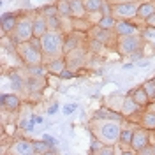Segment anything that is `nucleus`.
<instances>
[{"label":"nucleus","instance_id":"a211bd4d","mask_svg":"<svg viewBox=\"0 0 155 155\" xmlns=\"http://www.w3.org/2000/svg\"><path fill=\"white\" fill-rule=\"evenodd\" d=\"M44 64H46V67H48L49 74H55V76H60V74L67 69V60H65V57L53 58V60H48V62H44Z\"/></svg>","mask_w":155,"mask_h":155},{"label":"nucleus","instance_id":"cd10ccee","mask_svg":"<svg viewBox=\"0 0 155 155\" xmlns=\"http://www.w3.org/2000/svg\"><path fill=\"white\" fill-rule=\"evenodd\" d=\"M57 7H58V14L62 18H72V7H71L69 0H58Z\"/></svg>","mask_w":155,"mask_h":155},{"label":"nucleus","instance_id":"a19ab883","mask_svg":"<svg viewBox=\"0 0 155 155\" xmlns=\"http://www.w3.org/2000/svg\"><path fill=\"white\" fill-rule=\"evenodd\" d=\"M107 2L113 5V4H120V2H141V0H107Z\"/></svg>","mask_w":155,"mask_h":155},{"label":"nucleus","instance_id":"4c0bfd02","mask_svg":"<svg viewBox=\"0 0 155 155\" xmlns=\"http://www.w3.org/2000/svg\"><path fill=\"white\" fill-rule=\"evenodd\" d=\"M76 104L74 102H71V104H65L64 106V115H71V113H74V109H76Z\"/></svg>","mask_w":155,"mask_h":155},{"label":"nucleus","instance_id":"37998d69","mask_svg":"<svg viewBox=\"0 0 155 155\" xmlns=\"http://www.w3.org/2000/svg\"><path fill=\"white\" fill-rule=\"evenodd\" d=\"M34 124H42V116H34Z\"/></svg>","mask_w":155,"mask_h":155},{"label":"nucleus","instance_id":"393cba45","mask_svg":"<svg viewBox=\"0 0 155 155\" xmlns=\"http://www.w3.org/2000/svg\"><path fill=\"white\" fill-rule=\"evenodd\" d=\"M25 72H27V76L41 78V76H46V72H48V67H46V64H37V65H27V67H25Z\"/></svg>","mask_w":155,"mask_h":155},{"label":"nucleus","instance_id":"7c9ffc66","mask_svg":"<svg viewBox=\"0 0 155 155\" xmlns=\"http://www.w3.org/2000/svg\"><path fill=\"white\" fill-rule=\"evenodd\" d=\"M143 88L146 90V94H148V97H150V102H155V81L153 79L146 81L145 85H143Z\"/></svg>","mask_w":155,"mask_h":155},{"label":"nucleus","instance_id":"e433bc0d","mask_svg":"<svg viewBox=\"0 0 155 155\" xmlns=\"http://www.w3.org/2000/svg\"><path fill=\"white\" fill-rule=\"evenodd\" d=\"M76 76V74H74V71H71V69H65V71H64V72H62V74H60V76L58 78H62V79H71V78H74Z\"/></svg>","mask_w":155,"mask_h":155},{"label":"nucleus","instance_id":"c85d7f7f","mask_svg":"<svg viewBox=\"0 0 155 155\" xmlns=\"http://www.w3.org/2000/svg\"><path fill=\"white\" fill-rule=\"evenodd\" d=\"M48 27L49 30H57V32H64V18L57 14V16H49L48 18Z\"/></svg>","mask_w":155,"mask_h":155},{"label":"nucleus","instance_id":"1a4fd4ad","mask_svg":"<svg viewBox=\"0 0 155 155\" xmlns=\"http://www.w3.org/2000/svg\"><path fill=\"white\" fill-rule=\"evenodd\" d=\"M27 72H23V71H19V69H14V71H11V88H12V92H16V94H21V92H27V78L25 76Z\"/></svg>","mask_w":155,"mask_h":155},{"label":"nucleus","instance_id":"79ce46f5","mask_svg":"<svg viewBox=\"0 0 155 155\" xmlns=\"http://www.w3.org/2000/svg\"><path fill=\"white\" fill-rule=\"evenodd\" d=\"M44 141H46V143H48V145H53V146H55V143H57V141H55V139H51V137H48V136H46V137H44Z\"/></svg>","mask_w":155,"mask_h":155},{"label":"nucleus","instance_id":"b1692460","mask_svg":"<svg viewBox=\"0 0 155 155\" xmlns=\"http://www.w3.org/2000/svg\"><path fill=\"white\" fill-rule=\"evenodd\" d=\"M83 2H85V9L88 14H95V12L101 14V11L106 4V0H83Z\"/></svg>","mask_w":155,"mask_h":155},{"label":"nucleus","instance_id":"de8ad7c7","mask_svg":"<svg viewBox=\"0 0 155 155\" xmlns=\"http://www.w3.org/2000/svg\"><path fill=\"white\" fill-rule=\"evenodd\" d=\"M152 107H153V109H155V102H152Z\"/></svg>","mask_w":155,"mask_h":155},{"label":"nucleus","instance_id":"dca6fc26","mask_svg":"<svg viewBox=\"0 0 155 155\" xmlns=\"http://www.w3.org/2000/svg\"><path fill=\"white\" fill-rule=\"evenodd\" d=\"M48 30H49L48 18H46L44 14H41L39 11H35V16H34V37L41 39Z\"/></svg>","mask_w":155,"mask_h":155},{"label":"nucleus","instance_id":"2f4dec72","mask_svg":"<svg viewBox=\"0 0 155 155\" xmlns=\"http://www.w3.org/2000/svg\"><path fill=\"white\" fill-rule=\"evenodd\" d=\"M39 12L44 14L46 18H49V16H57L58 14V7H57V4H55V5H44V7L39 9Z\"/></svg>","mask_w":155,"mask_h":155},{"label":"nucleus","instance_id":"c9c22d12","mask_svg":"<svg viewBox=\"0 0 155 155\" xmlns=\"http://www.w3.org/2000/svg\"><path fill=\"white\" fill-rule=\"evenodd\" d=\"M141 34H143V37H145V39H155V28H153V25H150L148 28L141 30Z\"/></svg>","mask_w":155,"mask_h":155},{"label":"nucleus","instance_id":"4be33fe9","mask_svg":"<svg viewBox=\"0 0 155 155\" xmlns=\"http://www.w3.org/2000/svg\"><path fill=\"white\" fill-rule=\"evenodd\" d=\"M130 97H132L141 107H146V106L152 104V102H150V97H148V94H146V90L143 87H137V88H134V90H130Z\"/></svg>","mask_w":155,"mask_h":155},{"label":"nucleus","instance_id":"6ab92c4d","mask_svg":"<svg viewBox=\"0 0 155 155\" xmlns=\"http://www.w3.org/2000/svg\"><path fill=\"white\" fill-rule=\"evenodd\" d=\"M18 21H19V18L16 16V14H12V12H5V14H2L0 27H2V32H4V35H9L11 32L16 28Z\"/></svg>","mask_w":155,"mask_h":155},{"label":"nucleus","instance_id":"49530a36","mask_svg":"<svg viewBox=\"0 0 155 155\" xmlns=\"http://www.w3.org/2000/svg\"><path fill=\"white\" fill-rule=\"evenodd\" d=\"M152 145H153V155H155V141H153V143H152Z\"/></svg>","mask_w":155,"mask_h":155},{"label":"nucleus","instance_id":"f3484780","mask_svg":"<svg viewBox=\"0 0 155 155\" xmlns=\"http://www.w3.org/2000/svg\"><path fill=\"white\" fill-rule=\"evenodd\" d=\"M64 57H65V60H67V67L71 69V71L81 67V65L85 64V51H83L81 48L74 49V51H71V53L64 55Z\"/></svg>","mask_w":155,"mask_h":155},{"label":"nucleus","instance_id":"ddd939ff","mask_svg":"<svg viewBox=\"0 0 155 155\" xmlns=\"http://www.w3.org/2000/svg\"><path fill=\"white\" fill-rule=\"evenodd\" d=\"M0 106L2 109H5V111H18L19 106H21V99L19 95L14 92V94H2L0 95Z\"/></svg>","mask_w":155,"mask_h":155},{"label":"nucleus","instance_id":"6e6552de","mask_svg":"<svg viewBox=\"0 0 155 155\" xmlns=\"http://www.w3.org/2000/svg\"><path fill=\"white\" fill-rule=\"evenodd\" d=\"M11 155H34L35 153V146L32 139H16L9 146Z\"/></svg>","mask_w":155,"mask_h":155},{"label":"nucleus","instance_id":"ea45409f","mask_svg":"<svg viewBox=\"0 0 155 155\" xmlns=\"http://www.w3.org/2000/svg\"><path fill=\"white\" fill-rule=\"evenodd\" d=\"M57 111H58V102H55V104H51V107L48 109V113L49 115H55Z\"/></svg>","mask_w":155,"mask_h":155},{"label":"nucleus","instance_id":"bb28decb","mask_svg":"<svg viewBox=\"0 0 155 155\" xmlns=\"http://www.w3.org/2000/svg\"><path fill=\"white\" fill-rule=\"evenodd\" d=\"M71 7H72V18H85L87 9L83 0H71Z\"/></svg>","mask_w":155,"mask_h":155},{"label":"nucleus","instance_id":"2eb2a0df","mask_svg":"<svg viewBox=\"0 0 155 155\" xmlns=\"http://www.w3.org/2000/svg\"><path fill=\"white\" fill-rule=\"evenodd\" d=\"M153 14H155V0H141L136 18L141 19V21H148Z\"/></svg>","mask_w":155,"mask_h":155},{"label":"nucleus","instance_id":"aec40b11","mask_svg":"<svg viewBox=\"0 0 155 155\" xmlns=\"http://www.w3.org/2000/svg\"><path fill=\"white\" fill-rule=\"evenodd\" d=\"M94 25H95V23L90 21L88 18H71V28H72V32H83V34H88Z\"/></svg>","mask_w":155,"mask_h":155},{"label":"nucleus","instance_id":"20e7f679","mask_svg":"<svg viewBox=\"0 0 155 155\" xmlns=\"http://www.w3.org/2000/svg\"><path fill=\"white\" fill-rule=\"evenodd\" d=\"M34 16H35V12H32V14H25L23 18H19L16 28L7 35V37L11 39L12 44L18 46V44L27 42V41H30V39L34 37Z\"/></svg>","mask_w":155,"mask_h":155},{"label":"nucleus","instance_id":"c756f323","mask_svg":"<svg viewBox=\"0 0 155 155\" xmlns=\"http://www.w3.org/2000/svg\"><path fill=\"white\" fill-rule=\"evenodd\" d=\"M94 118H113V120H122L124 116H122V113L118 111V113H115L113 109L109 111L107 107H102L101 111H97L95 115H94Z\"/></svg>","mask_w":155,"mask_h":155},{"label":"nucleus","instance_id":"72a5a7b5","mask_svg":"<svg viewBox=\"0 0 155 155\" xmlns=\"http://www.w3.org/2000/svg\"><path fill=\"white\" fill-rule=\"evenodd\" d=\"M97 155H115V145H102Z\"/></svg>","mask_w":155,"mask_h":155},{"label":"nucleus","instance_id":"8fccbe9b","mask_svg":"<svg viewBox=\"0 0 155 155\" xmlns=\"http://www.w3.org/2000/svg\"><path fill=\"white\" fill-rule=\"evenodd\" d=\"M69 2H71V0H69Z\"/></svg>","mask_w":155,"mask_h":155},{"label":"nucleus","instance_id":"9b49d317","mask_svg":"<svg viewBox=\"0 0 155 155\" xmlns=\"http://www.w3.org/2000/svg\"><path fill=\"white\" fill-rule=\"evenodd\" d=\"M141 111H143V107L139 106L130 95L124 97V101H122V107H120V113H122L124 118H130V116L141 115Z\"/></svg>","mask_w":155,"mask_h":155},{"label":"nucleus","instance_id":"7ed1b4c3","mask_svg":"<svg viewBox=\"0 0 155 155\" xmlns=\"http://www.w3.org/2000/svg\"><path fill=\"white\" fill-rule=\"evenodd\" d=\"M64 41H65V34L64 32H57V30H48L41 37L44 62L58 58V57H64Z\"/></svg>","mask_w":155,"mask_h":155},{"label":"nucleus","instance_id":"f257e3e1","mask_svg":"<svg viewBox=\"0 0 155 155\" xmlns=\"http://www.w3.org/2000/svg\"><path fill=\"white\" fill-rule=\"evenodd\" d=\"M124 125L120 120L113 118H94L90 122V132L94 137H97L104 145H116L120 143V132Z\"/></svg>","mask_w":155,"mask_h":155},{"label":"nucleus","instance_id":"423d86ee","mask_svg":"<svg viewBox=\"0 0 155 155\" xmlns=\"http://www.w3.org/2000/svg\"><path fill=\"white\" fill-rule=\"evenodd\" d=\"M155 141V130H148L145 127H137L134 129V136H132V143H130V150L134 153H139L145 146L152 145Z\"/></svg>","mask_w":155,"mask_h":155},{"label":"nucleus","instance_id":"5701e85b","mask_svg":"<svg viewBox=\"0 0 155 155\" xmlns=\"http://www.w3.org/2000/svg\"><path fill=\"white\" fill-rule=\"evenodd\" d=\"M116 21H118V19H116L113 14H106V16H101V18L97 19L95 25L101 27V28H104V30H115Z\"/></svg>","mask_w":155,"mask_h":155},{"label":"nucleus","instance_id":"412c9836","mask_svg":"<svg viewBox=\"0 0 155 155\" xmlns=\"http://www.w3.org/2000/svg\"><path fill=\"white\" fill-rule=\"evenodd\" d=\"M139 125L148 129V130H155V109L141 111V115H139Z\"/></svg>","mask_w":155,"mask_h":155},{"label":"nucleus","instance_id":"58836bf2","mask_svg":"<svg viewBox=\"0 0 155 155\" xmlns=\"http://www.w3.org/2000/svg\"><path fill=\"white\" fill-rule=\"evenodd\" d=\"M137 155H153V145H148V146H145L141 152Z\"/></svg>","mask_w":155,"mask_h":155},{"label":"nucleus","instance_id":"473e14b6","mask_svg":"<svg viewBox=\"0 0 155 155\" xmlns=\"http://www.w3.org/2000/svg\"><path fill=\"white\" fill-rule=\"evenodd\" d=\"M34 146H35V153H49L51 150V146L46 141H34Z\"/></svg>","mask_w":155,"mask_h":155},{"label":"nucleus","instance_id":"f704fd0d","mask_svg":"<svg viewBox=\"0 0 155 155\" xmlns=\"http://www.w3.org/2000/svg\"><path fill=\"white\" fill-rule=\"evenodd\" d=\"M104 145V143H101L97 137H94L92 136V145H90V153H97L99 150H101V146Z\"/></svg>","mask_w":155,"mask_h":155},{"label":"nucleus","instance_id":"a878e982","mask_svg":"<svg viewBox=\"0 0 155 155\" xmlns=\"http://www.w3.org/2000/svg\"><path fill=\"white\" fill-rule=\"evenodd\" d=\"M132 136H134V129L132 127H124L122 132H120V145L124 146V148H130Z\"/></svg>","mask_w":155,"mask_h":155},{"label":"nucleus","instance_id":"c03bdc74","mask_svg":"<svg viewBox=\"0 0 155 155\" xmlns=\"http://www.w3.org/2000/svg\"><path fill=\"white\" fill-rule=\"evenodd\" d=\"M137 65H139V67H146V65H148V60H143V62H137Z\"/></svg>","mask_w":155,"mask_h":155},{"label":"nucleus","instance_id":"a18cd8bd","mask_svg":"<svg viewBox=\"0 0 155 155\" xmlns=\"http://www.w3.org/2000/svg\"><path fill=\"white\" fill-rule=\"evenodd\" d=\"M134 67V64H130V62H129V64H125V65H124V69H132Z\"/></svg>","mask_w":155,"mask_h":155},{"label":"nucleus","instance_id":"f8f14e48","mask_svg":"<svg viewBox=\"0 0 155 155\" xmlns=\"http://www.w3.org/2000/svg\"><path fill=\"white\" fill-rule=\"evenodd\" d=\"M48 87V81H46V76H28L27 78V92L30 95H39L44 92V88Z\"/></svg>","mask_w":155,"mask_h":155},{"label":"nucleus","instance_id":"09e8293b","mask_svg":"<svg viewBox=\"0 0 155 155\" xmlns=\"http://www.w3.org/2000/svg\"><path fill=\"white\" fill-rule=\"evenodd\" d=\"M152 79H153V81H155V76H153V78H152Z\"/></svg>","mask_w":155,"mask_h":155},{"label":"nucleus","instance_id":"f03ea898","mask_svg":"<svg viewBox=\"0 0 155 155\" xmlns=\"http://www.w3.org/2000/svg\"><path fill=\"white\" fill-rule=\"evenodd\" d=\"M16 53H18L21 64L27 65H37V64H44V53H42V46H41V39L32 37L27 42H21L16 46Z\"/></svg>","mask_w":155,"mask_h":155},{"label":"nucleus","instance_id":"39448f33","mask_svg":"<svg viewBox=\"0 0 155 155\" xmlns=\"http://www.w3.org/2000/svg\"><path fill=\"white\" fill-rule=\"evenodd\" d=\"M116 51L120 55H134V53H139L145 48V37L143 34H132V35H120L116 37V44H115Z\"/></svg>","mask_w":155,"mask_h":155},{"label":"nucleus","instance_id":"0eeeda50","mask_svg":"<svg viewBox=\"0 0 155 155\" xmlns=\"http://www.w3.org/2000/svg\"><path fill=\"white\" fill-rule=\"evenodd\" d=\"M139 2H120L111 5V14L116 19H134L137 16Z\"/></svg>","mask_w":155,"mask_h":155},{"label":"nucleus","instance_id":"9d476101","mask_svg":"<svg viewBox=\"0 0 155 155\" xmlns=\"http://www.w3.org/2000/svg\"><path fill=\"white\" fill-rule=\"evenodd\" d=\"M132 34H141L139 27L136 25L132 19H118L115 27V35L120 37V35H132Z\"/></svg>","mask_w":155,"mask_h":155},{"label":"nucleus","instance_id":"4468645a","mask_svg":"<svg viewBox=\"0 0 155 155\" xmlns=\"http://www.w3.org/2000/svg\"><path fill=\"white\" fill-rule=\"evenodd\" d=\"M88 34H83V32H74V34H67L65 35V41H64V55H67L74 49L81 48V37H85Z\"/></svg>","mask_w":155,"mask_h":155}]
</instances>
